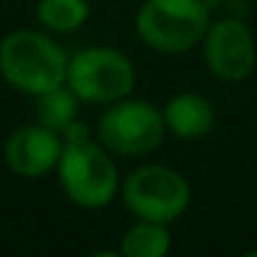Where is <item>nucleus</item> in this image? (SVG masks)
I'll return each mask as SVG.
<instances>
[{
	"mask_svg": "<svg viewBox=\"0 0 257 257\" xmlns=\"http://www.w3.org/2000/svg\"><path fill=\"white\" fill-rule=\"evenodd\" d=\"M68 56L43 31L18 28L0 38V76L28 96H38L66 83Z\"/></svg>",
	"mask_w": 257,
	"mask_h": 257,
	"instance_id": "nucleus-1",
	"label": "nucleus"
},
{
	"mask_svg": "<svg viewBox=\"0 0 257 257\" xmlns=\"http://www.w3.org/2000/svg\"><path fill=\"white\" fill-rule=\"evenodd\" d=\"M56 174L68 202L81 209H103L121 189L113 154L96 137L83 142H63Z\"/></svg>",
	"mask_w": 257,
	"mask_h": 257,
	"instance_id": "nucleus-2",
	"label": "nucleus"
},
{
	"mask_svg": "<svg viewBox=\"0 0 257 257\" xmlns=\"http://www.w3.org/2000/svg\"><path fill=\"white\" fill-rule=\"evenodd\" d=\"M212 13L204 0H144L134 26L144 46L159 53H187L202 43Z\"/></svg>",
	"mask_w": 257,
	"mask_h": 257,
	"instance_id": "nucleus-3",
	"label": "nucleus"
},
{
	"mask_svg": "<svg viewBox=\"0 0 257 257\" xmlns=\"http://www.w3.org/2000/svg\"><path fill=\"white\" fill-rule=\"evenodd\" d=\"M66 83L81 103L108 106L134 93L137 68L132 58L113 46H91L68 56Z\"/></svg>",
	"mask_w": 257,
	"mask_h": 257,
	"instance_id": "nucleus-4",
	"label": "nucleus"
},
{
	"mask_svg": "<svg viewBox=\"0 0 257 257\" xmlns=\"http://www.w3.org/2000/svg\"><path fill=\"white\" fill-rule=\"evenodd\" d=\"M121 202L137 219L174 224L192 202V187L182 172L167 164H142L121 179Z\"/></svg>",
	"mask_w": 257,
	"mask_h": 257,
	"instance_id": "nucleus-5",
	"label": "nucleus"
},
{
	"mask_svg": "<svg viewBox=\"0 0 257 257\" xmlns=\"http://www.w3.org/2000/svg\"><path fill=\"white\" fill-rule=\"evenodd\" d=\"M98 142L113 157H144L162 147L167 126L162 108L144 98L126 96L116 103H108L96 123Z\"/></svg>",
	"mask_w": 257,
	"mask_h": 257,
	"instance_id": "nucleus-6",
	"label": "nucleus"
},
{
	"mask_svg": "<svg viewBox=\"0 0 257 257\" xmlns=\"http://www.w3.org/2000/svg\"><path fill=\"white\" fill-rule=\"evenodd\" d=\"M204 63L222 83H242L257 66V43L249 26L239 18L212 21L202 38Z\"/></svg>",
	"mask_w": 257,
	"mask_h": 257,
	"instance_id": "nucleus-7",
	"label": "nucleus"
},
{
	"mask_svg": "<svg viewBox=\"0 0 257 257\" xmlns=\"http://www.w3.org/2000/svg\"><path fill=\"white\" fill-rule=\"evenodd\" d=\"M61 152H63L61 134L38 121L18 126L3 144L6 167L23 179H41L56 172Z\"/></svg>",
	"mask_w": 257,
	"mask_h": 257,
	"instance_id": "nucleus-8",
	"label": "nucleus"
},
{
	"mask_svg": "<svg viewBox=\"0 0 257 257\" xmlns=\"http://www.w3.org/2000/svg\"><path fill=\"white\" fill-rule=\"evenodd\" d=\"M162 116L167 134L177 137L179 142H199L217 123V111L212 101L197 91H182L169 96V101L162 106Z\"/></svg>",
	"mask_w": 257,
	"mask_h": 257,
	"instance_id": "nucleus-9",
	"label": "nucleus"
},
{
	"mask_svg": "<svg viewBox=\"0 0 257 257\" xmlns=\"http://www.w3.org/2000/svg\"><path fill=\"white\" fill-rule=\"evenodd\" d=\"M169 249H172L169 224L152 219H137L123 232L118 247L123 257H164Z\"/></svg>",
	"mask_w": 257,
	"mask_h": 257,
	"instance_id": "nucleus-10",
	"label": "nucleus"
},
{
	"mask_svg": "<svg viewBox=\"0 0 257 257\" xmlns=\"http://www.w3.org/2000/svg\"><path fill=\"white\" fill-rule=\"evenodd\" d=\"M91 16L88 0H38L36 18L48 33H76Z\"/></svg>",
	"mask_w": 257,
	"mask_h": 257,
	"instance_id": "nucleus-11",
	"label": "nucleus"
},
{
	"mask_svg": "<svg viewBox=\"0 0 257 257\" xmlns=\"http://www.w3.org/2000/svg\"><path fill=\"white\" fill-rule=\"evenodd\" d=\"M78 108H81V98L68 88V83H61L36 96V121L58 134L78 118Z\"/></svg>",
	"mask_w": 257,
	"mask_h": 257,
	"instance_id": "nucleus-12",
	"label": "nucleus"
}]
</instances>
